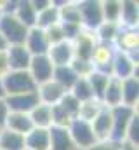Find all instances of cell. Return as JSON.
Returning <instances> with one entry per match:
<instances>
[{
	"label": "cell",
	"mask_w": 139,
	"mask_h": 150,
	"mask_svg": "<svg viewBox=\"0 0 139 150\" xmlns=\"http://www.w3.org/2000/svg\"><path fill=\"white\" fill-rule=\"evenodd\" d=\"M25 150H26V149H25Z\"/></svg>",
	"instance_id": "obj_45"
},
{
	"label": "cell",
	"mask_w": 139,
	"mask_h": 150,
	"mask_svg": "<svg viewBox=\"0 0 139 150\" xmlns=\"http://www.w3.org/2000/svg\"><path fill=\"white\" fill-rule=\"evenodd\" d=\"M9 72L11 70H9V63H7V54L0 52V79H4Z\"/></svg>",
	"instance_id": "obj_40"
},
{
	"label": "cell",
	"mask_w": 139,
	"mask_h": 150,
	"mask_svg": "<svg viewBox=\"0 0 139 150\" xmlns=\"http://www.w3.org/2000/svg\"><path fill=\"white\" fill-rule=\"evenodd\" d=\"M28 74L32 75L33 82L37 87L40 84H45L49 80H52V74H54V65L51 63L49 56H32L30 67H28Z\"/></svg>",
	"instance_id": "obj_9"
},
{
	"label": "cell",
	"mask_w": 139,
	"mask_h": 150,
	"mask_svg": "<svg viewBox=\"0 0 139 150\" xmlns=\"http://www.w3.org/2000/svg\"><path fill=\"white\" fill-rule=\"evenodd\" d=\"M70 94L78 101V103H84V101H89V100H94V94H92V89H91V84L87 79H78L73 87L68 91Z\"/></svg>",
	"instance_id": "obj_31"
},
{
	"label": "cell",
	"mask_w": 139,
	"mask_h": 150,
	"mask_svg": "<svg viewBox=\"0 0 139 150\" xmlns=\"http://www.w3.org/2000/svg\"><path fill=\"white\" fill-rule=\"evenodd\" d=\"M120 25L118 23H104L96 30V37H98V42H101V44H110V45H113L115 44V40L118 37V33H120Z\"/></svg>",
	"instance_id": "obj_29"
},
{
	"label": "cell",
	"mask_w": 139,
	"mask_h": 150,
	"mask_svg": "<svg viewBox=\"0 0 139 150\" xmlns=\"http://www.w3.org/2000/svg\"><path fill=\"white\" fill-rule=\"evenodd\" d=\"M58 105H61V107H63V108H65V110H66V112H68L71 117H73V119H77L80 103H78V101H77V100H75L71 94H70V93H66V94L63 96V100H61Z\"/></svg>",
	"instance_id": "obj_37"
},
{
	"label": "cell",
	"mask_w": 139,
	"mask_h": 150,
	"mask_svg": "<svg viewBox=\"0 0 139 150\" xmlns=\"http://www.w3.org/2000/svg\"><path fill=\"white\" fill-rule=\"evenodd\" d=\"M120 0H101V11H103L104 23H118L120 25Z\"/></svg>",
	"instance_id": "obj_30"
},
{
	"label": "cell",
	"mask_w": 139,
	"mask_h": 150,
	"mask_svg": "<svg viewBox=\"0 0 139 150\" xmlns=\"http://www.w3.org/2000/svg\"><path fill=\"white\" fill-rule=\"evenodd\" d=\"M101 108H103V103L98 101V100L84 101V103H80V107H78V115H77V119L85 120V122H92L94 117L99 113Z\"/></svg>",
	"instance_id": "obj_32"
},
{
	"label": "cell",
	"mask_w": 139,
	"mask_h": 150,
	"mask_svg": "<svg viewBox=\"0 0 139 150\" xmlns=\"http://www.w3.org/2000/svg\"><path fill=\"white\" fill-rule=\"evenodd\" d=\"M118 145L120 143H117L113 140H103V142H96L91 149L87 150H118Z\"/></svg>",
	"instance_id": "obj_39"
},
{
	"label": "cell",
	"mask_w": 139,
	"mask_h": 150,
	"mask_svg": "<svg viewBox=\"0 0 139 150\" xmlns=\"http://www.w3.org/2000/svg\"><path fill=\"white\" fill-rule=\"evenodd\" d=\"M68 133L75 143L77 150H87L91 149L98 140L94 136V131H92V126L91 122H85V120H80V119H73L71 124L68 126Z\"/></svg>",
	"instance_id": "obj_5"
},
{
	"label": "cell",
	"mask_w": 139,
	"mask_h": 150,
	"mask_svg": "<svg viewBox=\"0 0 139 150\" xmlns=\"http://www.w3.org/2000/svg\"><path fill=\"white\" fill-rule=\"evenodd\" d=\"M101 103L106 108H117L122 105V80L110 77L106 89L103 93V98H101Z\"/></svg>",
	"instance_id": "obj_18"
},
{
	"label": "cell",
	"mask_w": 139,
	"mask_h": 150,
	"mask_svg": "<svg viewBox=\"0 0 139 150\" xmlns=\"http://www.w3.org/2000/svg\"><path fill=\"white\" fill-rule=\"evenodd\" d=\"M7 63L11 72H26L32 61V54L26 51L25 45H11L7 51Z\"/></svg>",
	"instance_id": "obj_12"
},
{
	"label": "cell",
	"mask_w": 139,
	"mask_h": 150,
	"mask_svg": "<svg viewBox=\"0 0 139 150\" xmlns=\"http://www.w3.org/2000/svg\"><path fill=\"white\" fill-rule=\"evenodd\" d=\"M125 140L139 147V113H136V115L132 117V120H131V124H129V127H127Z\"/></svg>",
	"instance_id": "obj_38"
},
{
	"label": "cell",
	"mask_w": 139,
	"mask_h": 150,
	"mask_svg": "<svg viewBox=\"0 0 139 150\" xmlns=\"http://www.w3.org/2000/svg\"><path fill=\"white\" fill-rule=\"evenodd\" d=\"M110 77H111V75L101 74V72H94V74L87 79V80H89V84H91V89H92L94 100L101 101V98H103V93H104V89H106V84H108Z\"/></svg>",
	"instance_id": "obj_33"
},
{
	"label": "cell",
	"mask_w": 139,
	"mask_h": 150,
	"mask_svg": "<svg viewBox=\"0 0 139 150\" xmlns=\"http://www.w3.org/2000/svg\"><path fill=\"white\" fill-rule=\"evenodd\" d=\"M111 124H113V120H111V108H106L103 105V108L99 110V113L91 122L94 136H96L98 142H103V140H110L111 138Z\"/></svg>",
	"instance_id": "obj_15"
},
{
	"label": "cell",
	"mask_w": 139,
	"mask_h": 150,
	"mask_svg": "<svg viewBox=\"0 0 139 150\" xmlns=\"http://www.w3.org/2000/svg\"><path fill=\"white\" fill-rule=\"evenodd\" d=\"M118 150H139V147L134 145V143H131V142H127V140H124V142H120Z\"/></svg>",
	"instance_id": "obj_42"
},
{
	"label": "cell",
	"mask_w": 139,
	"mask_h": 150,
	"mask_svg": "<svg viewBox=\"0 0 139 150\" xmlns=\"http://www.w3.org/2000/svg\"><path fill=\"white\" fill-rule=\"evenodd\" d=\"M52 80L58 82L63 89L70 91L73 87V84L78 80V77L75 75V72L71 70V67H56L54 68V74H52Z\"/></svg>",
	"instance_id": "obj_28"
},
{
	"label": "cell",
	"mask_w": 139,
	"mask_h": 150,
	"mask_svg": "<svg viewBox=\"0 0 139 150\" xmlns=\"http://www.w3.org/2000/svg\"><path fill=\"white\" fill-rule=\"evenodd\" d=\"M71 120H73V117L61 105H54L52 107V127H65V129H68Z\"/></svg>",
	"instance_id": "obj_35"
},
{
	"label": "cell",
	"mask_w": 139,
	"mask_h": 150,
	"mask_svg": "<svg viewBox=\"0 0 139 150\" xmlns=\"http://www.w3.org/2000/svg\"><path fill=\"white\" fill-rule=\"evenodd\" d=\"M14 16L26 26V28H33L35 21H37V12H35L32 0H21L18 2V7L14 11Z\"/></svg>",
	"instance_id": "obj_27"
},
{
	"label": "cell",
	"mask_w": 139,
	"mask_h": 150,
	"mask_svg": "<svg viewBox=\"0 0 139 150\" xmlns=\"http://www.w3.org/2000/svg\"><path fill=\"white\" fill-rule=\"evenodd\" d=\"M49 150H77L68 129L65 127L49 129Z\"/></svg>",
	"instance_id": "obj_17"
},
{
	"label": "cell",
	"mask_w": 139,
	"mask_h": 150,
	"mask_svg": "<svg viewBox=\"0 0 139 150\" xmlns=\"http://www.w3.org/2000/svg\"><path fill=\"white\" fill-rule=\"evenodd\" d=\"M5 89H4V82H2V79H0V100H5Z\"/></svg>",
	"instance_id": "obj_44"
},
{
	"label": "cell",
	"mask_w": 139,
	"mask_h": 150,
	"mask_svg": "<svg viewBox=\"0 0 139 150\" xmlns=\"http://www.w3.org/2000/svg\"><path fill=\"white\" fill-rule=\"evenodd\" d=\"M40 103L37 91L33 93H25V94H14L5 98V105L9 112H19V113H30L35 107Z\"/></svg>",
	"instance_id": "obj_11"
},
{
	"label": "cell",
	"mask_w": 139,
	"mask_h": 150,
	"mask_svg": "<svg viewBox=\"0 0 139 150\" xmlns=\"http://www.w3.org/2000/svg\"><path fill=\"white\" fill-rule=\"evenodd\" d=\"M66 93H68V91L63 89V87H61L58 82H54V80H49V82L40 84V86L37 87V94H38L40 103L49 105V107L58 105V103L63 100V96H65Z\"/></svg>",
	"instance_id": "obj_13"
},
{
	"label": "cell",
	"mask_w": 139,
	"mask_h": 150,
	"mask_svg": "<svg viewBox=\"0 0 139 150\" xmlns=\"http://www.w3.org/2000/svg\"><path fill=\"white\" fill-rule=\"evenodd\" d=\"M70 67H71V70L75 72V75L78 79H89L91 75L96 72L94 67H92V63L87 61V59H77V58H73V61L70 63Z\"/></svg>",
	"instance_id": "obj_34"
},
{
	"label": "cell",
	"mask_w": 139,
	"mask_h": 150,
	"mask_svg": "<svg viewBox=\"0 0 139 150\" xmlns=\"http://www.w3.org/2000/svg\"><path fill=\"white\" fill-rule=\"evenodd\" d=\"M7 115H9V108H7V105H5V100H0V129L5 127Z\"/></svg>",
	"instance_id": "obj_41"
},
{
	"label": "cell",
	"mask_w": 139,
	"mask_h": 150,
	"mask_svg": "<svg viewBox=\"0 0 139 150\" xmlns=\"http://www.w3.org/2000/svg\"><path fill=\"white\" fill-rule=\"evenodd\" d=\"M2 82H4V89H5L7 96L25 94V93L37 91V84L33 82L32 75L28 74V70L26 72H9L2 79Z\"/></svg>",
	"instance_id": "obj_2"
},
{
	"label": "cell",
	"mask_w": 139,
	"mask_h": 150,
	"mask_svg": "<svg viewBox=\"0 0 139 150\" xmlns=\"http://www.w3.org/2000/svg\"><path fill=\"white\" fill-rule=\"evenodd\" d=\"M28 115L33 122V127H38V129H51L52 127V107L38 103Z\"/></svg>",
	"instance_id": "obj_23"
},
{
	"label": "cell",
	"mask_w": 139,
	"mask_h": 150,
	"mask_svg": "<svg viewBox=\"0 0 139 150\" xmlns=\"http://www.w3.org/2000/svg\"><path fill=\"white\" fill-rule=\"evenodd\" d=\"M111 77H115L118 80H125L129 77H138V59L127 52L117 51L113 63H111Z\"/></svg>",
	"instance_id": "obj_7"
},
{
	"label": "cell",
	"mask_w": 139,
	"mask_h": 150,
	"mask_svg": "<svg viewBox=\"0 0 139 150\" xmlns=\"http://www.w3.org/2000/svg\"><path fill=\"white\" fill-rule=\"evenodd\" d=\"M138 113V108H131V107H125V105H120L117 108H111V138L113 142L120 143L125 140V134H127V127L132 120V117Z\"/></svg>",
	"instance_id": "obj_3"
},
{
	"label": "cell",
	"mask_w": 139,
	"mask_h": 150,
	"mask_svg": "<svg viewBox=\"0 0 139 150\" xmlns=\"http://www.w3.org/2000/svg\"><path fill=\"white\" fill-rule=\"evenodd\" d=\"M25 47L32 56H45L49 52L51 45H49V42L45 38L44 30L33 26V28L28 30V35H26V40H25Z\"/></svg>",
	"instance_id": "obj_14"
},
{
	"label": "cell",
	"mask_w": 139,
	"mask_h": 150,
	"mask_svg": "<svg viewBox=\"0 0 139 150\" xmlns=\"http://www.w3.org/2000/svg\"><path fill=\"white\" fill-rule=\"evenodd\" d=\"M96 45H98L96 32L85 30V28H82L78 32V35L71 40L73 56L77 59H87V61H91V56H92V51H94Z\"/></svg>",
	"instance_id": "obj_6"
},
{
	"label": "cell",
	"mask_w": 139,
	"mask_h": 150,
	"mask_svg": "<svg viewBox=\"0 0 139 150\" xmlns=\"http://www.w3.org/2000/svg\"><path fill=\"white\" fill-rule=\"evenodd\" d=\"M113 47L120 52H127L132 58L138 59V47H139V32L138 28H120V33L115 40Z\"/></svg>",
	"instance_id": "obj_10"
},
{
	"label": "cell",
	"mask_w": 139,
	"mask_h": 150,
	"mask_svg": "<svg viewBox=\"0 0 139 150\" xmlns=\"http://www.w3.org/2000/svg\"><path fill=\"white\" fill-rule=\"evenodd\" d=\"M82 26L85 30L96 32L103 25V11H101V0H80L77 2Z\"/></svg>",
	"instance_id": "obj_4"
},
{
	"label": "cell",
	"mask_w": 139,
	"mask_h": 150,
	"mask_svg": "<svg viewBox=\"0 0 139 150\" xmlns=\"http://www.w3.org/2000/svg\"><path fill=\"white\" fill-rule=\"evenodd\" d=\"M115 52H117V49L113 45L98 42V45L94 47L92 56H91V63H92L94 70L106 75H111V63H113Z\"/></svg>",
	"instance_id": "obj_8"
},
{
	"label": "cell",
	"mask_w": 139,
	"mask_h": 150,
	"mask_svg": "<svg viewBox=\"0 0 139 150\" xmlns=\"http://www.w3.org/2000/svg\"><path fill=\"white\" fill-rule=\"evenodd\" d=\"M52 2H54V0H52ZM54 4H56V7L59 9V23L82 26V19H80V12H78L77 2L63 0V2H54ZM82 28H84V26H82Z\"/></svg>",
	"instance_id": "obj_19"
},
{
	"label": "cell",
	"mask_w": 139,
	"mask_h": 150,
	"mask_svg": "<svg viewBox=\"0 0 139 150\" xmlns=\"http://www.w3.org/2000/svg\"><path fill=\"white\" fill-rule=\"evenodd\" d=\"M45 33V38L49 42V45H56V44H61V42H66V37H65V32H63V26L61 23H56L49 28L44 30Z\"/></svg>",
	"instance_id": "obj_36"
},
{
	"label": "cell",
	"mask_w": 139,
	"mask_h": 150,
	"mask_svg": "<svg viewBox=\"0 0 139 150\" xmlns=\"http://www.w3.org/2000/svg\"><path fill=\"white\" fill-rule=\"evenodd\" d=\"M25 136L7 127L0 129V150H25Z\"/></svg>",
	"instance_id": "obj_25"
},
{
	"label": "cell",
	"mask_w": 139,
	"mask_h": 150,
	"mask_svg": "<svg viewBox=\"0 0 139 150\" xmlns=\"http://www.w3.org/2000/svg\"><path fill=\"white\" fill-rule=\"evenodd\" d=\"M122 105L138 108L139 105V77H129L122 80Z\"/></svg>",
	"instance_id": "obj_22"
},
{
	"label": "cell",
	"mask_w": 139,
	"mask_h": 150,
	"mask_svg": "<svg viewBox=\"0 0 139 150\" xmlns=\"http://www.w3.org/2000/svg\"><path fill=\"white\" fill-rule=\"evenodd\" d=\"M7 49H9V44L5 42V38L0 35V52H5Z\"/></svg>",
	"instance_id": "obj_43"
},
{
	"label": "cell",
	"mask_w": 139,
	"mask_h": 150,
	"mask_svg": "<svg viewBox=\"0 0 139 150\" xmlns=\"http://www.w3.org/2000/svg\"><path fill=\"white\" fill-rule=\"evenodd\" d=\"M26 150H49V129L33 127L25 136Z\"/></svg>",
	"instance_id": "obj_24"
},
{
	"label": "cell",
	"mask_w": 139,
	"mask_h": 150,
	"mask_svg": "<svg viewBox=\"0 0 139 150\" xmlns=\"http://www.w3.org/2000/svg\"><path fill=\"white\" fill-rule=\"evenodd\" d=\"M56 23H59V9H58L56 4L51 0V4H49L44 11H40V12L37 14L35 26L40 28V30H45V28H49V26H52V25H56Z\"/></svg>",
	"instance_id": "obj_26"
},
{
	"label": "cell",
	"mask_w": 139,
	"mask_h": 150,
	"mask_svg": "<svg viewBox=\"0 0 139 150\" xmlns=\"http://www.w3.org/2000/svg\"><path fill=\"white\" fill-rule=\"evenodd\" d=\"M51 63L56 67H68L70 63L73 61V47H71V42H61V44H56V45H51L49 47V52H47Z\"/></svg>",
	"instance_id": "obj_16"
},
{
	"label": "cell",
	"mask_w": 139,
	"mask_h": 150,
	"mask_svg": "<svg viewBox=\"0 0 139 150\" xmlns=\"http://www.w3.org/2000/svg\"><path fill=\"white\" fill-rule=\"evenodd\" d=\"M120 26L122 28H138L139 23V4L134 0H120Z\"/></svg>",
	"instance_id": "obj_20"
},
{
	"label": "cell",
	"mask_w": 139,
	"mask_h": 150,
	"mask_svg": "<svg viewBox=\"0 0 139 150\" xmlns=\"http://www.w3.org/2000/svg\"><path fill=\"white\" fill-rule=\"evenodd\" d=\"M28 30L14 14H0V35L11 45H25Z\"/></svg>",
	"instance_id": "obj_1"
},
{
	"label": "cell",
	"mask_w": 139,
	"mask_h": 150,
	"mask_svg": "<svg viewBox=\"0 0 139 150\" xmlns=\"http://www.w3.org/2000/svg\"><path fill=\"white\" fill-rule=\"evenodd\" d=\"M5 127L18 133V134H23L26 136L32 129H33V122L30 119L28 113H19V112H9L7 115V120H5Z\"/></svg>",
	"instance_id": "obj_21"
}]
</instances>
